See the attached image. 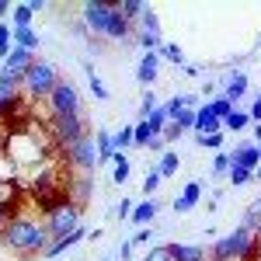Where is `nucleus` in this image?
<instances>
[{"label":"nucleus","instance_id":"nucleus-26","mask_svg":"<svg viewBox=\"0 0 261 261\" xmlns=\"http://www.w3.org/2000/svg\"><path fill=\"white\" fill-rule=\"evenodd\" d=\"M11 49H14V28L11 21H0V60H7Z\"/></svg>","mask_w":261,"mask_h":261},{"label":"nucleus","instance_id":"nucleus-44","mask_svg":"<svg viewBox=\"0 0 261 261\" xmlns=\"http://www.w3.org/2000/svg\"><path fill=\"white\" fill-rule=\"evenodd\" d=\"M133 209H136L133 202H129V199H122V202H119V209H115V216H119V220H129V216H133Z\"/></svg>","mask_w":261,"mask_h":261},{"label":"nucleus","instance_id":"nucleus-29","mask_svg":"<svg viewBox=\"0 0 261 261\" xmlns=\"http://www.w3.org/2000/svg\"><path fill=\"white\" fill-rule=\"evenodd\" d=\"M161 60L174 63V66H185V49L174 45V42H164V45H161Z\"/></svg>","mask_w":261,"mask_h":261},{"label":"nucleus","instance_id":"nucleus-7","mask_svg":"<svg viewBox=\"0 0 261 261\" xmlns=\"http://www.w3.org/2000/svg\"><path fill=\"white\" fill-rule=\"evenodd\" d=\"M45 101H49V112L53 115H77V112H84L81 94H77L73 81H66V77H60V84L53 87V94Z\"/></svg>","mask_w":261,"mask_h":261},{"label":"nucleus","instance_id":"nucleus-28","mask_svg":"<svg viewBox=\"0 0 261 261\" xmlns=\"http://www.w3.org/2000/svg\"><path fill=\"white\" fill-rule=\"evenodd\" d=\"M241 226H247V230H251L254 237H261V213L254 209V202H251V205L244 209V220H241Z\"/></svg>","mask_w":261,"mask_h":261},{"label":"nucleus","instance_id":"nucleus-54","mask_svg":"<svg viewBox=\"0 0 261 261\" xmlns=\"http://www.w3.org/2000/svg\"><path fill=\"white\" fill-rule=\"evenodd\" d=\"M254 209H258V213H261V199H254Z\"/></svg>","mask_w":261,"mask_h":261},{"label":"nucleus","instance_id":"nucleus-5","mask_svg":"<svg viewBox=\"0 0 261 261\" xmlns=\"http://www.w3.org/2000/svg\"><path fill=\"white\" fill-rule=\"evenodd\" d=\"M49 129H53V143L70 150L73 143H81L87 136V119H84V112H77V115H49Z\"/></svg>","mask_w":261,"mask_h":261},{"label":"nucleus","instance_id":"nucleus-41","mask_svg":"<svg viewBox=\"0 0 261 261\" xmlns=\"http://www.w3.org/2000/svg\"><path fill=\"white\" fill-rule=\"evenodd\" d=\"M181 133H185V129H181L178 122H167V129L161 133V140L164 143H174V140H181Z\"/></svg>","mask_w":261,"mask_h":261},{"label":"nucleus","instance_id":"nucleus-6","mask_svg":"<svg viewBox=\"0 0 261 261\" xmlns=\"http://www.w3.org/2000/svg\"><path fill=\"white\" fill-rule=\"evenodd\" d=\"M63 153H66V164H73V167H77V174H94V171L101 167L94 133H87L81 143H73V146H70V150H63Z\"/></svg>","mask_w":261,"mask_h":261},{"label":"nucleus","instance_id":"nucleus-47","mask_svg":"<svg viewBox=\"0 0 261 261\" xmlns=\"http://www.w3.org/2000/svg\"><path fill=\"white\" fill-rule=\"evenodd\" d=\"M24 7H28L32 14H42V11H45V4H42V0H24Z\"/></svg>","mask_w":261,"mask_h":261},{"label":"nucleus","instance_id":"nucleus-43","mask_svg":"<svg viewBox=\"0 0 261 261\" xmlns=\"http://www.w3.org/2000/svg\"><path fill=\"white\" fill-rule=\"evenodd\" d=\"M129 241H133V244H150V241H153V226H140Z\"/></svg>","mask_w":261,"mask_h":261},{"label":"nucleus","instance_id":"nucleus-1","mask_svg":"<svg viewBox=\"0 0 261 261\" xmlns=\"http://www.w3.org/2000/svg\"><path fill=\"white\" fill-rule=\"evenodd\" d=\"M0 244H4L7 251H18L21 258H42L45 247L53 244V237H49V230H45V220L32 216L28 209H18L14 220L7 223V230L0 233Z\"/></svg>","mask_w":261,"mask_h":261},{"label":"nucleus","instance_id":"nucleus-24","mask_svg":"<svg viewBox=\"0 0 261 261\" xmlns=\"http://www.w3.org/2000/svg\"><path fill=\"white\" fill-rule=\"evenodd\" d=\"M146 7H150V4H143V0H119V11L125 14V21H133V24L143 18Z\"/></svg>","mask_w":261,"mask_h":261},{"label":"nucleus","instance_id":"nucleus-33","mask_svg":"<svg viewBox=\"0 0 261 261\" xmlns=\"http://www.w3.org/2000/svg\"><path fill=\"white\" fill-rule=\"evenodd\" d=\"M32 18H35V14H32L24 4H18V7L11 11V28H32Z\"/></svg>","mask_w":261,"mask_h":261},{"label":"nucleus","instance_id":"nucleus-53","mask_svg":"<svg viewBox=\"0 0 261 261\" xmlns=\"http://www.w3.org/2000/svg\"><path fill=\"white\" fill-rule=\"evenodd\" d=\"M254 261H261V237H258V258H254Z\"/></svg>","mask_w":261,"mask_h":261},{"label":"nucleus","instance_id":"nucleus-45","mask_svg":"<svg viewBox=\"0 0 261 261\" xmlns=\"http://www.w3.org/2000/svg\"><path fill=\"white\" fill-rule=\"evenodd\" d=\"M7 199H18V188H14V181L0 185V202H7Z\"/></svg>","mask_w":261,"mask_h":261},{"label":"nucleus","instance_id":"nucleus-21","mask_svg":"<svg viewBox=\"0 0 261 261\" xmlns=\"http://www.w3.org/2000/svg\"><path fill=\"white\" fill-rule=\"evenodd\" d=\"M181 167V153L178 150H164L161 161H157V171H161V178H174Z\"/></svg>","mask_w":261,"mask_h":261},{"label":"nucleus","instance_id":"nucleus-46","mask_svg":"<svg viewBox=\"0 0 261 261\" xmlns=\"http://www.w3.org/2000/svg\"><path fill=\"white\" fill-rule=\"evenodd\" d=\"M133 247H136L133 241H122V247H119V261H129V258H133Z\"/></svg>","mask_w":261,"mask_h":261},{"label":"nucleus","instance_id":"nucleus-38","mask_svg":"<svg viewBox=\"0 0 261 261\" xmlns=\"http://www.w3.org/2000/svg\"><path fill=\"white\" fill-rule=\"evenodd\" d=\"M161 171H157V167H150V174H146V178H143V192H146V195H153V192H157V188H161Z\"/></svg>","mask_w":261,"mask_h":261},{"label":"nucleus","instance_id":"nucleus-27","mask_svg":"<svg viewBox=\"0 0 261 261\" xmlns=\"http://www.w3.org/2000/svg\"><path fill=\"white\" fill-rule=\"evenodd\" d=\"M146 122H150V129H153V133L161 136L164 129H167V122H171V115H167V108H164V105H157V108H153V112L146 115Z\"/></svg>","mask_w":261,"mask_h":261},{"label":"nucleus","instance_id":"nucleus-25","mask_svg":"<svg viewBox=\"0 0 261 261\" xmlns=\"http://www.w3.org/2000/svg\"><path fill=\"white\" fill-rule=\"evenodd\" d=\"M84 70H87V77H91V94H94V101H108V98H112V91L105 87V81H101L98 73H94V66L87 63Z\"/></svg>","mask_w":261,"mask_h":261},{"label":"nucleus","instance_id":"nucleus-51","mask_svg":"<svg viewBox=\"0 0 261 261\" xmlns=\"http://www.w3.org/2000/svg\"><path fill=\"white\" fill-rule=\"evenodd\" d=\"M254 146L261 150V122H254Z\"/></svg>","mask_w":261,"mask_h":261},{"label":"nucleus","instance_id":"nucleus-20","mask_svg":"<svg viewBox=\"0 0 261 261\" xmlns=\"http://www.w3.org/2000/svg\"><path fill=\"white\" fill-rule=\"evenodd\" d=\"M153 140H161V136L150 129V122H146V119L133 122V146H153Z\"/></svg>","mask_w":261,"mask_h":261},{"label":"nucleus","instance_id":"nucleus-10","mask_svg":"<svg viewBox=\"0 0 261 261\" xmlns=\"http://www.w3.org/2000/svg\"><path fill=\"white\" fill-rule=\"evenodd\" d=\"M199 202H202V181H188V185L181 188V195L171 202V209H174V213L181 216V213H192Z\"/></svg>","mask_w":261,"mask_h":261},{"label":"nucleus","instance_id":"nucleus-16","mask_svg":"<svg viewBox=\"0 0 261 261\" xmlns=\"http://www.w3.org/2000/svg\"><path fill=\"white\" fill-rule=\"evenodd\" d=\"M94 143H98V157H101V164H108V161H115V133H108V129H98L94 133Z\"/></svg>","mask_w":261,"mask_h":261},{"label":"nucleus","instance_id":"nucleus-14","mask_svg":"<svg viewBox=\"0 0 261 261\" xmlns=\"http://www.w3.org/2000/svg\"><path fill=\"white\" fill-rule=\"evenodd\" d=\"M84 237H91V233H87V230L81 226V230H73L70 237H63V241H53L49 247H45V254H42V258H60V254H66V251L73 247V244H81Z\"/></svg>","mask_w":261,"mask_h":261},{"label":"nucleus","instance_id":"nucleus-22","mask_svg":"<svg viewBox=\"0 0 261 261\" xmlns=\"http://www.w3.org/2000/svg\"><path fill=\"white\" fill-rule=\"evenodd\" d=\"M140 24V35H161V18H157V11L153 7H146L143 11V18L136 21Z\"/></svg>","mask_w":261,"mask_h":261},{"label":"nucleus","instance_id":"nucleus-37","mask_svg":"<svg viewBox=\"0 0 261 261\" xmlns=\"http://www.w3.org/2000/svg\"><path fill=\"white\" fill-rule=\"evenodd\" d=\"M143 261H171V247L167 244H157V247H150L143 254Z\"/></svg>","mask_w":261,"mask_h":261},{"label":"nucleus","instance_id":"nucleus-15","mask_svg":"<svg viewBox=\"0 0 261 261\" xmlns=\"http://www.w3.org/2000/svg\"><path fill=\"white\" fill-rule=\"evenodd\" d=\"M157 213H161V202L143 199V202H136V209H133L129 223H133V226H146V223H153V216H157Z\"/></svg>","mask_w":261,"mask_h":261},{"label":"nucleus","instance_id":"nucleus-42","mask_svg":"<svg viewBox=\"0 0 261 261\" xmlns=\"http://www.w3.org/2000/svg\"><path fill=\"white\" fill-rule=\"evenodd\" d=\"M11 178H14V164L4 161V150H0V185H7Z\"/></svg>","mask_w":261,"mask_h":261},{"label":"nucleus","instance_id":"nucleus-19","mask_svg":"<svg viewBox=\"0 0 261 261\" xmlns=\"http://www.w3.org/2000/svg\"><path fill=\"white\" fill-rule=\"evenodd\" d=\"M251 125V112H244V108H233L226 119H223V133H244Z\"/></svg>","mask_w":261,"mask_h":261},{"label":"nucleus","instance_id":"nucleus-17","mask_svg":"<svg viewBox=\"0 0 261 261\" xmlns=\"http://www.w3.org/2000/svg\"><path fill=\"white\" fill-rule=\"evenodd\" d=\"M244 94H247V73H241V70H237V73L226 81V87H223V98L230 101V105H237Z\"/></svg>","mask_w":261,"mask_h":261},{"label":"nucleus","instance_id":"nucleus-11","mask_svg":"<svg viewBox=\"0 0 261 261\" xmlns=\"http://www.w3.org/2000/svg\"><path fill=\"white\" fill-rule=\"evenodd\" d=\"M171 247V261H209V251L202 244H167Z\"/></svg>","mask_w":261,"mask_h":261},{"label":"nucleus","instance_id":"nucleus-8","mask_svg":"<svg viewBox=\"0 0 261 261\" xmlns=\"http://www.w3.org/2000/svg\"><path fill=\"white\" fill-rule=\"evenodd\" d=\"M35 60H39L35 53H28V49H18V45H14V49H11V56L4 60V66H0V70H7V73H14V77H21V81H24V73L32 70V63H35Z\"/></svg>","mask_w":261,"mask_h":261},{"label":"nucleus","instance_id":"nucleus-48","mask_svg":"<svg viewBox=\"0 0 261 261\" xmlns=\"http://www.w3.org/2000/svg\"><path fill=\"white\" fill-rule=\"evenodd\" d=\"M251 122H261V94L254 98V105H251Z\"/></svg>","mask_w":261,"mask_h":261},{"label":"nucleus","instance_id":"nucleus-55","mask_svg":"<svg viewBox=\"0 0 261 261\" xmlns=\"http://www.w3.org/2000/svg\"><path fill=\"white\" fill-rule=\"evenodd\" d=\"M108 261H119V258H108Z\"/></svg>","mask_w":261,"mask_h":261},{"label":"nucleus","instance_id":"nucleus-39","mask_svg":"<svg viewBox=\"0 0 261 261\" xmlns=\"http://www.w3.org/2000/svg\"><path fill=\"white\" fill-rule=\"evenodd\" d=\"M125 146H133V125H122L119 133H115V150H125Z\"/></svg>","mask_w":261,"mask_h":261},{"label":"nucleus","instance_id":"nucleus-50","mask_svg":"<svg viewBox=\"0 0 261 261\" xmlns=\"http://www.w3.org/2000/svg\"><path fill=\"white\" fill-rule=\"evenodd\" d=\"M11 11H14V7H11L7 0H0V21H7V14H11Z\"/></svg>","mask_w":261,"mask_h":261},{"label":"nucleus","instance_id":"nucleus-32","mask_svg":"<svg viewBox=\"0 0 261 261\" xmlns=\"http://www.w3.org/2000/svg\"><path fill=\"white\" fill-rule=\"evenodd\" d=\"M205 105H209V112H213V115H216V119H226V115H230V112H233V108H237V105H230V101L223 98V94H216V98L213 101H205Z\"/></svg>","mask_w":261,"mask_h":261},{"label":"nucleus","instance_id":"nucleus-3","mask_svg":"<svg viewBox=\"0 0 261 261\" xmlns=\"http://www.w3.org/2000/svg\"><path fill=\"white\" fill-rule=\"evenodd\" d=\"M45 230H49V237L53 241H63V237H70L73 230H81V205L70 199H60L53 202V205H45Z\"/></svg>","mask_w":261,"mask_h":261},{"label":"nucleus","instance_id":"nucleus-2","mask_svg":"<svg viewBox=\"0 0 261 261\" xmlns=\"http://www.w3.org/2000/svg\"><path fill=\"white\" fill-rule=\"evenodd\" d=\"M81 18L87 32H94L98 39L122 42L133 35V21H125V14L119 11V0H87L81 7Z\"/></svg>","mask_w":261,"mask_h":261},{"label":"nucleus","instance_id":"nucleus-34","mask_svg":"<svg viewBox=\"0 0 261 261\" xmlns=\"http://www.w3.org/2000/svg\"><path fill=\"white\" fill-rule=\"evenodd\" d=\"M223 143H226V133H213V136H199V146L202 150H216L220 153Z\"/></svg>","mask_w":261,"mask_h":261},{"label":"nucleus","instance_id":"nucleus-12","mask_svg":"<svg viewBox=\"0 0 261 261\" xmlns=\"http://www.w3.org/2000/svg\"><path fill=\"white\" fill-rule=\"evenodd\" d=\"M230 164H237V167H247V171H254L261 164V153L254 143H244V146H233L230 150Z\"/></svg>","mask_w":261,"mask_h":261},{"label":"nucleus","instance_id":"nucleus-52","mask_svg":"<svg viewBox=\"0 0 261 261\" xmlns=\"http://www.w3.org/2000/svg\"><path fill=\"white\" fill-rule=\"evenodd\" d=\"M254 181H261V164H258V167H254Z\"/></svg>","mask_w":261,"mask_h":261},{"label":"nucleus","instance_id":"nucleus-49","mask_svg":"<svg viewBox=\"0 0 261 261\" xmlns=\"http://www.w3.org/2000/svg\"><path fill=\"white\" fill-rule=\"evenodd\" d=\"M181 70H185V73H188V77H199V73H202V66H192V63H185V66H181Z\"/></svg>","mask_w":261,"mask_h":261},{"label":"nucleus","instance_id":"nucleus-13","mask_svg":"<svg viewBox=\"0 0 261 261\" xmlns=\"http://www.w3.org/2000/svg\"><path fill=\"white\" fill-rule=\"evenodd\" d=\"M195 133L199 136H213V133H223V122L209 112V105H202L199 112H195Z\"/></svg>","mask_w":261,"mask_h":261},{"label":"nucleus","instance_id":"nucleus-36","mask_svg":"<svg viewBox=\"0 0 261 261\" xmlns=\"http://www.w3.org/2000/svg\"><path fill=\"white\" fill-rule=\"evenodd\" d=\"M195 112H199V108H181L171 122H178L181 129H195Z\"/></svg>","mask_w":261,"mask_h":261},{"label":"nucleus","instance_id":"nucleus-40","mask_svg":"<svg viewBox=\"0 0 261 261\" xmlns=\"http://www.w3.org/2000/svg\"><path fill=\"white\" fill-rule=\"evenodd\" d=\"M153 108H157V94H153V87H150V91L143 94V101H140V119H146Z\"/></svg>","mask_w":261,"mask_h":261},{"label":"nucleus","instance_id":"nucleus-23","mask_svg":"<svg viewBox=\"0 0 261 261\" xmlns=\"http://www.w3.org/2000/svg\"><path fill=\"white\" fill-rule=\"evenodd\" d=\"M129 174H133L129 157H125V153H115V161H112V181H115V185H122V181H129Z\"/></svg>","mask_w":261,"mask_h":261},{"label":"nucleus","instance_id":"nucleus-31","mask_svg":"<svg viewBox=\"0 0 261 261\" xmlns=\"http://www.w3.org/2000/svg\"><path fill=\"white\" fill-rule=\"evenodd\" d=\"M226 178H230V185H233V188H241V185H247V181H254V171H247V167H237V164H230Z\"/></svg>","mask_w":261,"mask_h":261},{"label":"nucleus","instance_id":"nucleus-35","mask_svg":"<svg viewBox=\"0 0 261 261\" xmlns=\"http://www.w3.org/2000/svg\"><path fill=\"white\" fill-rule=\"evenodd\" d=\"M209 171H213V178H223V174L230 171V153H226V150H220V153H216V161H213V167H209Z\"/></svg>","mask_w":261,"mask_h":261},{"label":"nucleus","instance_id":"nucleus-18","mask_svg":"<svg viewBox=\"0 0 261 261\" xmlns=\"http://www.w3.org/2000/svg\"><path fill=\"white\" fill-rule=\"evenodd\" d=\"M14 45H18V49H28V53H35V56H39L42 35L35 32V28H14Z\"/></svg>","mask_w":261,"mask_h":261},{"label":"nucleus","instance_id":"nucleus-4","mask_svg":"<svg viewBox=\"0 0 261 261\" xmlns=\"http://www.w3.org/2000/svg\"><path fill=\"white\" fill-rule=\"evenodd\" d=\"M60 84V73H56V66L49 60H35L32 63V70L24 73V84H21V91L28 94V98H49L53 94V87Z\"/></svg>","mask_w":261,"mask_h":261},{"label":"nucleus","instance_id":"nucleus-9","mask_svg":"<svg viewBox=\"0 0 261 261\" xmlns=\"http://www.w3.org/2000/svg\"><path fill=\"white\" fill-rule=\"evenodd\" d=\"M157 73H161V53H143L140 63H136V81L150 91V84L157 81Z\"/></svg>","mask_w":261,"mask_h":261},{"label":"nucleus","instance_id":"nucleus-30","mask_svg":"<svg viewBox=\"0 0 261 261\" xmlns=\"http://www.w3.org/2000/svg\"><path fill=\"white\" fill-rule=\"evenodd\" d=\"M21 209V199H7V202H0V233L7 230V223L14 220V213Z\"/></svg>","mask_w":261,"mask_h":261}]
</instances>
